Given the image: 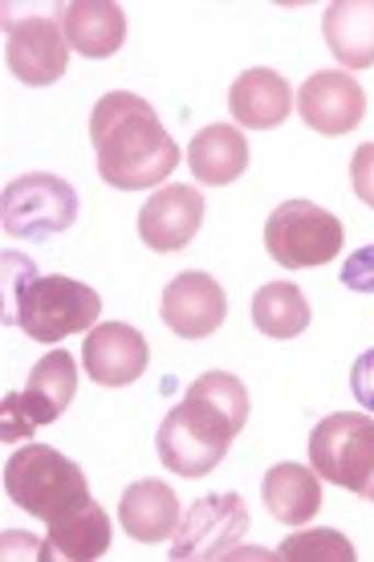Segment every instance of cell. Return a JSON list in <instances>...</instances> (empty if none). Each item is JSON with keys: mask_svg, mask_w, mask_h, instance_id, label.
Segmentation results:
<instances>
[{"mask_svg": "<svg viewBox=\"0 0 374 562\" xmlns=\"http://www.w3.org/2000/svg\"><path fill=\"white\" fill-rule=\"evenodd\" d=\"M249 424V392L233 371H208L188 387L155 432L159 461L180 477H208Z\"/></svg>", "mask_w": 374, "mask_h": 562, "instance_id": "1", "label": "cell"}, {"mask_svg": "<svg viewBox=\"0 0 374 562\" xmlns=\"http://www.w3.org/2000/svg\"><path fill=\"white\" fill-rule=\"evenodd\" d=\"M90 143L98 155V176L118 192H143L180 168V143L167 135L147 99L131 90L102 94L90 111Z\"/></svg>", "mask_w": 374, "mask_h": 562, "instance_id": "2", "label": "cell"}, {"mask_svg": "<svg viewBox=\"0 0 374 562\" xmlns=\"http://www.w3.org/2000/svg\"><path fill=\"white\" fill-rule=\"evenodd\" d=\"M4 493L16 502V509L42 518L45 526L73 518L94 502L82 464L49 445H21L4 461Z\"/></svg>", "mask_w": 374, "mask_h": 562, "instance_id": "3", "label": "cell"}, {"mask_svg": "<svg viewBox=\"0 0 374 562\" xmlns=\"http://www.w3.org/2000/svg\"><path fill=\"white\" fill-rule=\"evenodd\" d=\"M98 314H102V297L94 285L73 281L66 273H33L29 269V278L16 285V326L45 347L94 330Z\"/></svg>", "mask_w": 374, "mask_h": 562, "instance_id": "4", "label": "cell"}, {"mask_svg": "<svg viewBox=\"0 0 374 562\" xmlns=\"http://www.w3.org/2000/svg\"><path fill=\"white\" fill-rule=\"evenodd\" d=\"M342 216L314 200H285L264 221V249L281 269H318L342 254Z\"/></svg>", "mask_w": 374, "mask_h": 562, "instance_id": "5", "label": "cell"}, {"mask_svg": "<svg viewBox=\"0 0 374 562\" xmlns=\"http://www.w3.org/2000/svg\"><path fill=\"white\" fill-rule=\"evenodd\" d=\"M309 464L362 502H374V420L362 412H333L309 432Z\"/></svg>", "mask_w": 374, "mask_h": 562, "instance_id": "6", "label": "cell"}, {"mask_svg": "<svg viewBox=\"0 0 374 562\" xmlns=\"http://www.w3.org/2000/svg\"><path fill=\"white\" fill-rule=\"evenodd\" d=\"M78 209L82 204H78L73 183H66L61 176H49V171H29V176H16V180L4 183L0 225L16 240H42L73 228Z\"/></svg>", "mask_w": 374, "mask_h": 562, "instance_id": "7", "label": "cell"}, {"mask_svg": "<svg viewBox=\"0 0 374 562\" xmlns=\"http://www.w3.org/2000/svg\"><path fill=\"white\" fill-rule=\"evenodd\" d=\"M78 392V363L70 351H49L29 371L25 392H9L0 400V432L9 445H29L42 424H54L73 404Z\"/></svg>", "mask_w": 374, "mask_h": 562, "instance_id": "8", "label": "cell"}, {"mask_svg": "<svg viewBox=\"0 0 374 562\" xmlns=\"http://www.w3.org/2000/svg\"><path fill=\"white\" fill-rule=\"evenodd\" d=\"M245 535H249V502L240 493H212L188 506L167 554L175 562L236 559Z\"/></svg>", "mask_w": 374, "mask_h": 562, "instance_id": "9", "label": "cell"}, {"mask_svg": "<svg viewBox=\"0 0 374 562\" xmlns=\"http://www.w3.org/2000/svg\"><path fill=\"white\" fill-rule=\"evenodd\" d=\"M159 314H163V323L171 335L188 338V342H200V338H212L220 330L224 314H228V297H224L220 281L212 278V273L188 269V273L167 281Z\"/></svg>", "mask_w": 374, "mask_h": 562, "instance_id": "10", "label": "cell"}, {"mask_svg": "<svg viewBox=\"0 0 374 562\" xmlns=\"http://www.w3.org/2000/svg\"><path fill=\"white\" fill-rule=\"evenodd\" d=\"M204 225V196L192 183H163L139 209V237L155 254H180Z\"/></svg>", "mask_w": 374, "mask_h": 562, "instance_id": "11", "label": "cell"}, {"mask_svg": "<svg viewBox=\"0 0 374 562\" xmlns=\"http://www.w3.org/2000/svg\"><path fill=\"white\" fill-rule=\"evenodd\" d=\"M297 111L318 135H350L366 119V90L347 70H318L297 90Z\"/></svg>", "mask_w": 374, "mask_h": 562, "instance_id": "12", "label": "cell"}, {"mask_svg": "<svg viewBox=\"0 0 374 562\" xmlns=\"http://www.w3.org/2000/svg\"><path fill=\"white\" fill-rule=\"evenodd\" d=\"M4 57L21 86H54L70 70V42L49 16H25V21L9 25Z\"/></svg>", "mask_w": 374, "mask_h": 562, "instance_id": "13", "label": "cell"}, {"mask_svg": "<svg viewBox=\"0 0 374 562\" xmlns=\"http://www.w3.org/2000/svg\"><path fill=\"white\" fill-rule=\"evenodd\" d=\"M147 363H151L147 338L126 323L94 326L82 342V367L98 387H126V383L143 380Z\"/></svg>", "mask_w": 374, "mask_h": 562, "instance_id": "14", "label": "cell"}, {"mask_svg": "<svg viewBox=\"0 0 374 562\" xmlns=\"http://www.w3.org/2000/svg\"><path fill=\"white\" fill-rule=\"evenodd\" d=\"M57 25L66 33L73 54L82 57H114L126 42V13L111 0H70L57 9Z\"/></svg>", "mask_w": 374, "mask_h": 562, "instance_id": "15", "label": "cell"}, {"mask_svg": "<svg viewBox=\"0 0 374 562\" xmlns=\"http://www.w3.org/2000/svg\"><path fill=\"white\" fill-rule=\"evenodd\" d=\"M228 111H233L240 131H273L281 127L293 111V90L277 70L257 66L245 70L228 90Z\"/></svg>", "mask_w": 374, "mask_h": 562, "instance_id": "16", "label": "cell"}, {"mask_svg": "<svg viewBox=\"0 0 374 562\" xmlns=\"http://www.w3.org/2000/svg\"><path fill=\"white\" fill-rule=\"evenodd\" d=\"M180 497L167 481H135L126 485L123 502H118V526L126 538L135 542H171V535L180 530Z\"/></svg>", "mask_w": 374, "mask_h": 562, "instance_id": "17", "label": "cell"}, {"mask_svg": "<svg viewBox=\"0 0 374 562\" xmlns=\"http://www.w3.org/2000/svg\"><path fill=\"white\" fill-rule=\"evenodd\" d=\"M321 37L342 70L374 66V0H333L321 16Z\"/></svg>", "mask_w": 374, "mask_h": 562, "instance_id": "18", "label": "cell"}, {"mask_svg": "<svg viewBox=\"0 0 374 562\" xmlns=\"http://www.w3.org/2000/svg\"><path fill=\"white\" fill-rule=\"evenodd\" d=\"M249 151V139L236 123H216V127H204L188 143V168L200 183L224 188V183H236L245 176Z\"/></svg>", "mask_w": 374, "mask_h": 562, "instance_id": "19", "label": "cell"}, {"mask_svg": "<svg viewBox=\"0 0 374 562\" xmlns=\"http://www.w3.org/2000/svg\"><path fill=\"white\" fill-rule=\"evenodd\" d=\"M264 509L285 526H305L321 509V477L318 469H305L297 461H281L264 473L261 485Z\"/></svg>", "mask_w": 374, "mask_h": 562, "instance_id": "20", "label": "cell"}, {"mask_svg": "<svg viewBox=\"0 0 374 562\" xmlns=\"http://www.w3.org/2000/svg\"><path fill=\"white\" fill-rule=\"evenodd\" d=\"M106 547H111V514L98 506V502L78 509L73 518L49 526V535H45V554H57V559H70V562L102 559Z\"/></svg>", "mask_w": 374, "mask_h": 562, "instance_id": "21", "label": "cell"}, {"mask_svg": "<svg viewBox=\"0 0 374 562\" xmlns=\"http://www.w3.org/2000/svg\"><path fill=\"white\" fill-rule=\"evenodd\" d=\"M309 302L290 281H269L252 294V326L269 338H297L309 330Z\"/></svg>", "mask_w": 374, "mask_h": 562, "instance_id": "22", "label": "cell"}, {"mask_svg": "<svg viewBox=\"0 0 374 562\" xmlns=\"http://www.w3.org/2000/svg\"><path fill=\"white\" fill-rule=\"evenodd\" d=\"M277 554L285 562H318V559H330V562H354V547H350L347 535H338V530H297L290 535L285 542L277 547Z\"/></svg>", "mask_w": 374, "mask_h": 562, "instance_id": "23", "label": "cell"}, {"mask_svg": "<svg viewBox=\"0 0 374 562\" xmlns=\"http://www.w3.org/2000/svg\"><path fill=\"white\" fill-rule=\"evenodd\" d=\"M342 285L354 290V294H374V245L354 249V254L342 261Z\"/></svg>", "mask_w": 374, "mask_h": 562, "instance_id": "24", "label": "cell"}, {"mask_svg": "<svg viewBox=\"0 0 374 562\" xmlns=\"http://www.w3.org/2000/svg\"><path fill=\"white\" fill-rule=\"evenodd\" d=\"M350 183H354V196L374 209V143H362L354 159H350Z\"/></svg>", "mask_w": 374, "mask_h": 562, "instance_id": "25", "label": "cell"}, {"mask_svg": "<svg viewBox=\"0 0 374 562\" xmlns=\"http://www.w3.org/2000/svg\"><path fill=\"white\" fill-rule=\"evenodd\" d=\"M350 392H354L362 408L374 412V351L354 359V367H350Z\"/></svg>", "mask_w": 374, "mask_h": 562, "instance_id": "26", "label": "cell"}]
</instances>
